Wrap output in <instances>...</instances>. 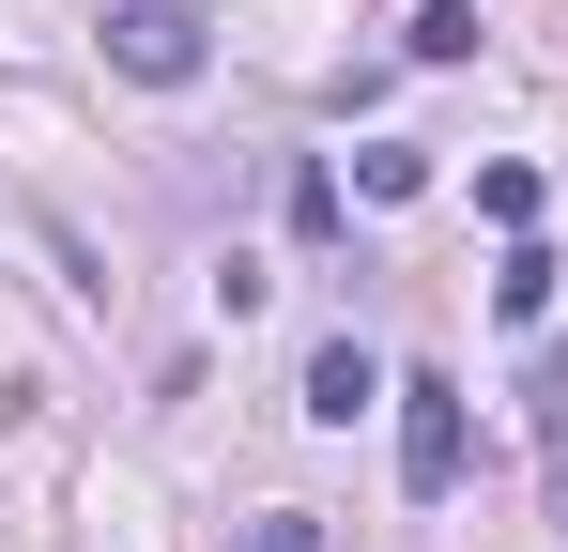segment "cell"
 I'll return each instance as SVG.
<instances>
[{"label": "cell", "instance_id": "6da1fadb", "mask_svg": "<svg viewBox=\"0 0 568 552\" xmlns=\"http://www.w3.org/2000/svg\"><path fill=\"white\" fill-rule=\"evenodd\" d=\"M108 62L139 92H185L200 62H215V16H200V0H108Z\"/></svg>", "mask_w": 568, "mask_h": 552}, {"label": "cell", "instance_id": "7a4b0ae2", "mask_svg": "<svg viewBox=\"0 0 568 552\" xmlns=\"http://www.w3.org/2000/svg\"><path fill=\"white\" fill-rule=\"evenodd\" d=\"M462 460H476L462 384H446V368H415V384H399V491H415V507H446V491H462Z\"/></svg>", "mask_w": 568, "mask_h": 552}, {"label": "cell", "instance_id": "3957f363", "mask_svg": "<svg viewBox=\"0 0 568 552\" xmlns=\"http://www.w3.org/2000/svg\"><path fill=\"white\" fill-rule=\"evenodd\" d=\"M369 399H399V384H384V354H369V338H323V354H307V415H323V430H354Z\"/></svg>", "mask_w": 568, "mask_h": 552}, {"label": "cell", "instance_id": "277c9868", "mask_svg": "<svg viewBox=\"0 0 568 552\" xmlns=\"http://www.w3.org/2000/svg\"><path fill=\"white\" fill-rule=\"evenodd\" d=\"M491 307H507V323H554V246H538V231H507V262H491Z\"/></svg>", "mask_w": 568, "mask_h": 552}, {"label": "cell", "instance_id": "5b68a950", "mask_svg": "<svg viewBox=\"0 0 568 552\" xmlns=\"http://www.w3.org/2000/svg\"><path fill=\"white\" fill-rule=\"evenodd\" d=\"M476 215H491V231H538V170H507V154H491V170H476Z\"/></svg>", "mask_w": 568, "mask_h": 552}, {"label": "cell", "instance_id": "8992f818", "mask_svg": "<svg viewBox=\"0 0 568 552\" xmlns=\"http://www.w3.org/2000/svg\"><path fill=\"white\" fill-rule=\"evenodd\" d=\"M415 62H476V0H430L415 16Z\"/></svg>", "mask_w": 568, "mask_h": 552}, {"label": "cell", "instance_id": "52a82bcc", "mask_svg": "<svg viewBox=\"0 0 568 552\" xmlns=\"http://www.w3.org/2000/svg\"><path fill=\"white\" fill-rule=\"evenodd\" d=\"M246 552H323V522H307V507H277V522H246Z\"/></svg>", "mask_w": 568, "mask_h": 552}, {"label": "cell", "instance_id": "ba28073f", "mask_svg": "<svg viewBox=\"0 0 568 552\" xmlns=\"http://www.w3.org/2000/svg\"><path fill=\"white\" fill-rule=\"evenodd\" d=\"M538 415H568V338H538Z\"/></svg>", "mask_w": 568, "mask_h": 552}]
</instances>
